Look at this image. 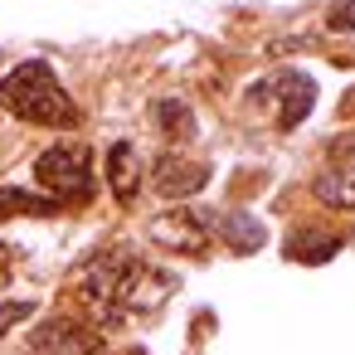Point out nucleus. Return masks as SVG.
Returning <instances> with one entry per match:
<instances>
[{"mask_svg": "<svg viewBox=\"0 0 355 355\" xmlns=\"http://www.w3.org/2000/svg\"><path fill=\"white\" fill-rule=\"evenodd\" d=\"M214 234L234 248V253H258L263 243H268V229L253 219V214H243V209H234V214H219L214 219Z\"/></svg>", "mask_w": 355, "mask_h": 355, "instance_id": "nucleus-9", "label": "nucleus"}, {"mask_svg": "<svg viewBox=\"0 0 355 355\" xmlns=\"http://www.w3.org/2000/svg\"><path fill=\"white\" fill-rule=\"evenodd\" d=\"M25 316H35V302H6L0 306V336H6L10 326H20Z\"/></svg>", "mask_w": 355, "mask_h": 355, "instance_id": "nucleus-14", "label": "nucleus"}, {"mask_svg": "<svg viewBox=\"0 0 355 355\" xmlns=\"http://www.w3.org/2000/svg\"><path fill=\"white\" fill-rule=\"evenodd\" d=\"M336 253H340V239L336 234H321V229H292L287 234V258L292 263L316 268V263H331Z\"/></svg>", "mask_w": 355, "mask_h": 355, "instance_id": "nucleus-10", "label": "nucleus"}, {"mask_svg": "<svg viewBox=\"0 0 355 355\" xmlns=\"http://www.w3.org/2000/svg\"><path fill=\"white\" fill-rule=\"evenodd\" d=\"M107 185H112V195L122 205L137 200V190H141V156H137L132 141H112V151H107Z\"/></svg>", "mask_w": 355, "mask_h": 355, "instance_id": "nucleus-8", "label": "nucleus"}, {"mask_svg": "<svg viewBox=\"0 0 355 355\" xmlns=\"http://www.w3.org/2000/svg\"><path fill=\"white\" fill-rule=\"evenodd\" d=\"M54 209L59 205L49 195H30V190H15V185L0 190V219H10V214H54Z\"/></svg>", "mask_w": 355, "mask_h": 355, "instance_id": "nucleus-11", "label": "nucleus"}, {"mask_svg": "<svg viewBox=\"0 0 355 355\" xmlns=\"http://www.w3.org/2000/svg\"><path fill=\"white\" fill-rule=\"evenodd\" d=\"M151 243H161L166 253H180V258H200L209 253V239H214V214H200V209H166L151 219Z\"/></svg>", "mask_w": 355, "mask_h": 355, "instance_id": "nucleus-4", "label": "nucleus"}, {"mask_svg": "<svg viewBox=\"0 0 355 355\" xmlns=\"http://www.w3.org/2000/svg\"><path fill=\"white\" fill-rule=\"evenodd\" d=\"M268 98H272V107H277V127L292 132V127H302L306 112L316 107V78L302 73V69H277L272 78H263L258 88H248V103H268Z\"/></svg>", "mask_w": 355, "mask_h": 355, "instance_id": "nucleus-3", "label": "nucleus"}, {"mask_svg": "<svg viewBox=\"0 0 355 355\" xmlns=\"http://www.w3.org/2000/svg\"><path fill=\"white\" fill-rule=\"evenodd\" d=\"M311 195L331 209H345L355 214V161H331L316 180H311Z\"/></svg>", "mask_w": 355, "mask_h": 355, "instance_id": "nucleus-7", "label": "nucleus"}, {"mask_svg": "<svg viewBox=\"0 0 355 355\" xmlns=\"http://www.w3.org/2000/svg\"><path fill=\"white\" fill-rule=\"evenodd\" d=\"M326 30L331 35H350L355 30V0H336L331 15H326Z\"/></svg>", "mask_w": 355, "mask_h": 355, "instance_id": "nucleus-13", "label": "nucleus"}, {"mask_svg": "<svg viewBox=\"0 0 355 355\" xmlns=\"http://www.w3.org/2000/svg\"><path fill=\"white\" fill-rule=\"evenodd\" d=\"M340 117H355V88H345V98H340Z\"/></svg>", "mask_w": 355, "mask_h": 355, "instance_id": "nucleus-15", "label": "nucleus"}, {"mask_svg": "<svg viewBox=\"0 0 355 355\" xmlns=\"http://www.w3.org/2000/svg\"><path fill=\"white\" fill-rule=\"evenodd\" d=\"M30 355H98L103 350V331L93 321H78V316H44L30 340H25Z\"/></svg>", "mask_w": 355, "mask_h": 355, "instance_id": "nucleus-5", "label": "nucleus"}, {"mask_svg": "<svg viewBox=\"0 0 355 355\" xmlns=\"http://www.w3.org/2000/svg\"><path fill=\"white\" fill-rule=\"evenodd\" d=\"M0 107L30 127H54V132H69L83 122L78 103L69 98V88L59 83V73L44 59H25L0 78Z\"/></svg>", "mask_w": 355, "mask_h": 355, "instance_id": "nucleus-1", "label": "nucleus"}, {"mask_svg": "<svg viewBox=\"0 0 355 355\" xmlns=\"http://www.w3.org/2000/svg\"><path fill=\"white\" fill-rule=\"evenodd\" d=\"M205 180H209V166H205V161H190V156H180V151H166V156L151 166V185H156V195H166V200H190V195L205 190Z\"/></svg>", "mask_w": 355, "mask_h": 355, "instance_id": "nucleus-6", "label": "nucleus"}, {"mask_svg": "<svg viewBox=\"0 0 355 355\" xmlns=\"http://www.w3.org/2000/svg\"><path fill=\"white\" fill-rule=\"evenodd\" d=\"M35 180L54 205H83L93 195V151L83 141H54L35 161Z\"/></svg>", "mask_w": 355, "mask_h": 355, "instance_id": "nucleus-2", "label": "nucleus"}, {"mask_svg": "<svg viewBox=\"0 0 355 355\" xmlns=\"http://www.w3.org/2000/svg\"><path fill=\"white\" fill-rule=\"evenodd\" d=\"M156 127L171 132V137H180V141L195 137V117H190V107H185L180 98H161V103H156Z\"/></svg>", "mask_w": 355, "mask_h": 355, "instance_id": "nucleus-12", "label": "nucleus"}]
</instances>
